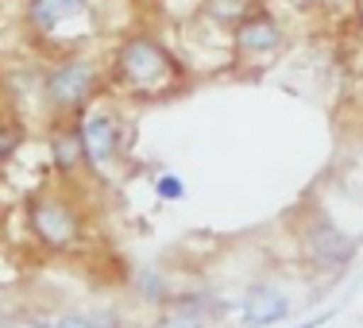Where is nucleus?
<instances>
[{
  "instance_id": "2",
  "label": "nucleus",
  "mask_w": 363,
  "mask_h": 328,
  "mask_svg": "<svg viewBox=\"0 0 363 328\" xmlns=\"http://www.w3.org/2000/svg\"><path fill=\"white\" fill-rule=\"evenodd\" d=\"M101 89H105V74L93 58H58L43 74V105L58 120L82 116Z\"/></svg>"
},
{
  "instance_id": "13",
  "label": "nucleus",
  "mask_w": 363,
  "mask_h": 328,
  "mask_svg": "<svg viewBox=\"0 0 363 328\" xmlns=\"http://www.w3.org/2000/svg\"><path fill=\"white\" fill-rule=\"evenodd\" d=\"M151 328H209V324L197 321V317H189V313H182V309H174V305H162Z\"/></svg>"
},
{
  "instance_id": "6",
  "label": "nucleus",
  "mask_w": 363,
  "mask_h": 328,
  "mask_svg": "<svg viewBox=\"0 0 363 328\" xmlns=\"http://www.w3.org/2000/svg\"><path fill=\"white\" fill-rule=\"evenodd\" d=\"M89 12H93V0H28L23 4V20H28V28L39 39L66 35Z\"/></svg>"
},
{
  "instance_id": "12",
  "label": "nucleus",
  "mask_w": 363,
  "mask_h": 328,
  "mask_svg": "<svg viewBox=\"0 0 363 328\" xmlns=\"http://www.w3.org/2000/svg\"><path fill=\"white\" fill-rule=\"evenodd\" d=\"M58 328H128L116 313H58Z\"/></svg>"
},
{
  "instance_id": "17",
  "label": "nucleus",
  "mask_w": 363,
  "mask_h": 328,
  "mask_svg": "<svg viewBox=\"0 0 363 328\" xmlns=\"http://www.w3.org/2000/svg\"><path fill=\"white\" fill-rule=\"evenodd\" d=\"M8 328H58L55 321H16V324H8Z\"/></svg>"
},
{
  "instance_id": "5",
  "label": "nucleus",
  "mask_w": 363,
  "mask_h": 328,
  "mask_svg": "<svg viewBox=\"0 0 363 328\" xmlns=\"http://www.w3.org/2000/svg\"><path fill=\"white\" fill-rule=\"evenodd\" d=\"M77 140H82V154L89 170H108L120 159V143H124V120L112 108H85L77 116Z\"/></svg>"
},
{
  "instance_id": "14",
  "label": "nucleus",
  "mask_w": 363,
  "mask_h": 328,
  "mask_svg": "<svg viewBox=\"0 0 363 328\" xmlns=\"http://www.w3.org/2000/svg\"><path fill=\"white\" fill-rule=\"evenodd\" d=\"M23 143V128L16 124V120H4L0 116V162H8L16 151H20Z\"/></svg>"
},
{
  "instance_id": "9",
  "label": "nucleus",
  "mask_w": 363,
  "mask_h": 328,
  "mask_svg": "<svg viewBox=\"0 0 363 328\" xmlns=\"http://www.w3.org/2000/svg\"><path fill=\"white\" fill-rule=\"evenodd\" d=\"M259 8H263V0H201V16L209 23H217V28H236V23H244L247 16H255Z\"/></svg>"
},
{
  "instance_id": "10",
  "label": "nucleus",
  "mask_w": 363,
  "mask_h": 328,
  "mask_svg": "<svg viewBox=\"0 0 363 328\" xmlns=\"http://www.w3.org/2000/svg\"><path fill=\"white\" fill-rule=\"evenodd\" d=\"M50 154H55L58 174H74L77 166H85L82 140H77V124L74 128H58V132L50 135Z\"/></svg>"
},
{
  "instance_id": "11",
  "label": "nucleus",
  "mask_w": 363,
  "mask_h": 328,
  "mask_svg": "<svg viewBox=\"0 0 363 328\" xmlns=\"http://www.w3.org/2000/svg\"><path fill=\"white\" fill-rule=\"evenodd\" d=\"M135 293H140V301H147V305L162 309L170 298H174V286L167 282L162 271H140L135 274Z\"/></svg>"
},
{
  "instance_id": "15",
  "label": "nucleus",
  "mask_w": 363,
  "mask_h": 328,
  "mask_svg": "<svg viewBox=\"0 0 363 328\" xmlns=\"http://www.w3.org/2000/svg\"><path fill=\"white\" fill-rule=\"evenodd\" d=\"M155 193H159L162 201H182V197H186V182H182L178 174H159L155 178Z\"/></svg>"
},
{
  "instance_id": "1",
  "label": "nucleus",
  "mask_w": 363,
  "mask_h": 328,
  "mask_svg": "<svg viewBox=\"0 0 363 328\" xmlns=\"http://www.w3.org/2000/svg\"><path fill=\"white\" fill-rule=\"evenodd\" d=\"M112 81L132 97L159 101V97H170L182 85V66L159 39L132 35L112 55Z\"/></svg>"
},
{
  "instance_id": "3",
  "label": "nucleus",
  "mask_w": 363,
  "mask_h": 328,
  "mask_svg": "<svg viewBox=\"0 0 363 328\" xmlns=\"http://www.w3.org/2000/svg\"><path fill=\"white\" fill-rule=\"evenodd\" d=\"M28 228L43 247L66 251L82 236V213H77V205L66 193H47L43 189V193H35L28 201Z\"/></svg>"
},
{
  "instance_id": "8",
  "label": "nucleus",
  "mask_w": 363,
  "mask_h": 328,
  "mask_svg": "<svg viewBox=\"0 0 363 328\" xmlns=\"http://www.w3.org/2000/svg\"><path fill=\"white\" fill-rule=\"evenodd\" d=\"M232 39H236V50L244 58H267V55H274V50L282 47L286 31H282V23L274 20L267 8H259L255 16H247L244 23L232 28Z\"/></svg>"
},
{
  "instance_id": "18",
  "label": "nucleus",
  "mask_w": 363,
  "mask_h": 328,
  "mask_svg": "<svg viewBox=\"0 0 363 328\" xmlns=\"http://www.w3.org/2000/svg\"><path fill=\"white\" fill-rule=\"evenodd\" d=\"M356 239H359V247H363V232H359V236H356Z\"/></svg>"
},
{
  "instance_id": "4",
  "label": "nucleus",
  "mask_w": 363,
  "mask_h": 328,
  "mask_svg": "<svg viewBox=\"0 0 363 328\" xmlns=\"http://www.w3.org/2000/svg\"><path fill=\"white\" fill-rule=\"evenodd\" d=\"M301 247H306L309 263L321 266V271H328V274L348 271V266L356 263V255H359V239L348 236L340 224H333L325 213H317V217H309L306 224H301Z\"/></svg>"
},
{
  "instance_id": "7",
  "label": "nucleus",
  "mask_w": 363,
  "mask_h": 328,
  "mask_svg": "<svg viewBox=\"0 0 363 328\" xmlns=\"http://www.w3.org/2000/svg\"><path fill=\"white\" fill-rule=\"evenodd\" d=\"M294 301L290 293L274 282H255L252 290L240 298V324L244 328H274L282 321H290Z\"/></svg>"
},
{
  "instance_id": "16",
  "label": "nucleus",
  "mask_w": 363,
  "mask_h": 328,
  "mask_svg": "<svg viewBox=\"0 0 363 328\" xmlns=\"http://www.w3.org/2000/svg\"><path fill=\"white\" fill-rule=\"evenodd\" d=\"M333 317H336L333 309H325V313H317V317H313V321H301V324H294V328H325L328 321H333Z\"/></svg>"
}]
</instances>
